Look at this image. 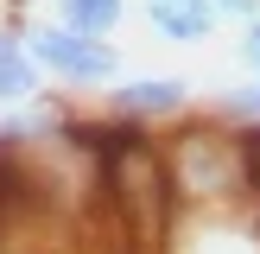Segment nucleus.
<instances>
[{"instance_id":"f257e3e1","label":"nucleus","mask_w":260,"mask_h":254,"mask_svg":"<svg viewBox=\"0 0 260 254\" xmlns=\"http://www.w3.org/2000/svg\"><path fill=\"white\" fill-rule=\"evenodd\" d=\"M159 146H165V172H172L178 210H235V203H254L260 197L248 134L222 127L216 114L178 121V134L159 140Z\"/></svg>"},{"instance_id":"f03ea898","label":"nucleus","mask_w":260,"mask_h":254,"mask_svg":"<svg viewBox=\"0 0 260 254\" xmlns=\"http://www.w3.org/2000/svg\"><path fill=\"white\" fill-rule=\"evenodd\" d=\"M25 45H32V57H38V70L51 76V83H63V89H108V83H121V45L114 38H89V32H70V25H57V19H38V25H25Z\"/></svg>"},{"instance_id":"7ed1b4c3","label":"nucleus","mask_w":260,"mask_h":254,"mask_svg":"<svg viewBox=\"0 0 260 254\" xmlns=\"http://www.w3.org/2000/svg\"><path fill=\"white\" fill-rule=\"evenodd\" d=\"M197 114V89H190V76H121V83L102 89V121H121V127H140V134H152V127H178Z\"/></svg>"},{"instance_id":"20e7f679","label":"nucleus","mask_w":260,"mask_h":254,"mask_svg":"<svg viewBox=\"0 0 260 254\" xmlns=\"http://www.w3.org/2000/svg\"><path fill=\"white\" fill-rule=\"evenodd\" d=\"M38 89H45V70H38L32 45H25V25H0V114L32 108Z\"/></svg>"},{"instance_id":"39448f33","label":"nucleus","mask_w":260,"mask_h":254,"mask_svg":"<svg viewBox=\"0 0 260 254\" xmlns=\"http://www.w3.org/2000/svg\"><path fill=\"white\" fill-rule=\"evenodd\" d=\"M140 13H146V25L165 45H203V38L222 25L210 0H140Z\"/></svg>"},{"instance_id":"423d86ee","label":"nucleus","mask_w":260,"mask_h":254,"mask_svg":"<svg viewBox=\"0 0 260 254\" xmlns=\"http://www.w3.org/2000/svg\"><path fill=\"white\" fill-rule=\"evenodd\" d=\"M51 19L89 38H114L127 25V0H51Z\"/></svg>"},{"instance_id":"0eeeda50","label":"nucleus","mask_w":260,"mask_h":254,"mask_svg":"<svg viewBox=\"0 0 260 254\" xmlns=\"http://www.w3.org/2000/svg\"><path fill=\"white\" fill-rule=\"evenodd\" d=\"M210 114H216L222 127H235V134H260V76H254V83L222 89V96L210 102Z\"/></svg>"},{"instance_id":"6e6552de","label":"nucleus","mask_w":260,"mask_h":254,"mask_svg":"<svg viewBox=\"0 0 260 254\" xmlns=\"http://www.w3.org/2000/svg\"><path fill=\"white\" fill-rule=\"evenodd\" d=\"M210 7H216L222 25H254L260 19V0H210Z\"/></svg>"},{"instance_id":"1a4fd4ad","label":"nucleus","mask_w":260,"mask_h":254,"mask_svg":"<svg viewBox=\"0 0 260 254\" xmlns=\"http://www.w3.org/2000/svg\"><path fill=\"white\" fill-rule=\"evenodd\" d=\"M241 64L260 76V19H254V25H241Z\"/></svg>"}]
</instances>
